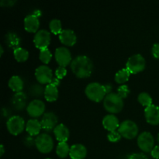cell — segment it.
<instances>
[{"label":"cell","mask_w":159,"mask_h":159,"mask_svg":"<svg viewBox=\"0 0 159 159\" xmlns=\"http://www.w3.org/2000/svg\"><path fill=\"white\" fill-rule=\"evenodd\" d=\"M8 85L12 92H15L16 93H20L24 87V82L20 76L13 75L9 79Z\"/></svg>","instance_id":"obj_24"},{"label":"cell","mask_w":159,"mask_h":159,"mask_svg":"<svg viewBox=\"0 0 159 159\" xmlns=\"http://www.w3.org/2000/svg\"><path fill=\"white\" fill-rule=\"evenodd\" d=\"M55 59L61 67H67L72 61L71 51L65 47H59L55 50Z\"/></svg>","instance_id":"obj_11"},{"label":"cell","mask_w":159,"mask_h":159,"mask_svg":"<svg viewBox=\"0 0 159 159\" xmlns=\"http://www.w3.org/2000/svg\"><path fill=\"white\" fill-rule=\"evenodd\" d=\"M5 41H6V45L9 47V48L13 49V51L16 48H20V44H21V39L20 37L17 35L16 33L8 32L5 36Z\"/></svg>","instance_id":"obj_22"},{"label":"cell","mask_w":159,"mask_h":159,"mask_svg":"<svg viewBox=\"0 0 159 159\" xmlns=\"http://www.w3.org/2000/svg\"><path fill=\"white\" fill-rule=\"evenodd\" d=\"M42 127L40 121L37 119H30L26 124V131L30 136H38L41 130Z\"/></svg>","instance_id":"obj_21"},{"label":"cell","mask_w":159,"mask_h":159,"mask_svg":"<svg viewBox=\"0 0 159 159\" xmlns=\"http://www.w3.org/2000/svg\"><path fill=\"white\" fill-rule=\"evenodd\" d=\"M121 138H122V136H121V134L118 130L109 132V134H107V139H108L109 141L112 143L118 142L121 139Z\"/></svg>","instance_id":"obj_33"},{"label":"cell","mask_w":159,"mask_h":159,"mask_svg":"<svg viewBox=\"0 0 159 159\" xmlns=\"http://www.w3.org/2000/svg\"><path fill=\"white\" fill-rule=\"evenodd\" d=\"M152 55L155 58L159 59V43H155L152 48Z\"/></svg>","instance_id":"obj_38"},{"label":"cell","mask_w":159,"mask_h":159,"mask_svg":"<svg viewBox=\"0 0 159 159\" xmlns=\"http://www.w3.org/2000/svg\"><path fill=\"white\" fill-rule=\"evenodd\" d=\"M60 83H61L60 79H57V78H56V77L54 78V79H52V81H51V84H52V85H55V86H57V87L59 86Z\"/></svg>","instance_id":"obj_41"},{"label":"cell","mask_w":159,"mask_h":159,"mask_svg":"<svg viewBox=\"0 0 159 159\" xmlns=\"http://www.w3.org/2000/svg\"><path fill=\"white\" fill-rule=\"evenodd\" d=\"M0 51H1V56H2L3 54V52H4V49H3V47L2 46V45L0 46Z\"/></svg>","instance_id":"obj_44"},{"label":"cell","mask_w":159,"mask_h":159,"mask_svg":"<svg viewBox=\"0 0 159 159\" xmlns=\"http://www.w3.org/2000/svg\"><path fill=\"white\" fill-rule=\"evenodd\" d=\"M118 131L123 138L131 140L138 136L139 130L136 123L130 120H126L120 124Z\"/></svg>","instance_id":"obj_5"},{"label":"cell","mask_w":159,"mask_h":159,"mask_svg":"<svg viewBox=\"0 0 159 159\" xmlns=\"http://www.w3.org/2000/svg\"><path fill=\"white\" fill-rule=\"evenodd\" d=\"M32 14L33 15L35 16L40 18V16H41V15H42V12H41V11L39 10V9H36V10H34V12H33Z\"/></svg>","instance_id":"obj_42"},{"label":"cell","mask_w":159,"mask_h":159,"mask_svg":"<svg viewBox=\"0 0 159 159\" xmlns=\"http://www.w3.org/2000/svg\"><path fill=\"white\" fill-rule=\"evenodd\" d=\"M54 136L59 142H67L69 138L70 132L68 127L63 124H57L54 130Z\"/></svg>","instance_id":"obj_20"},{"label":"cell","mask_w":159,"mask_h":159,"mask_svg":"<svg viewBox=\"0 0 159 159\" xmlns=\"http://www.w3.org/2000/svg\"><path fill=\"white\" fill-rule=\"evenodd\" d=\"M26 102H27V96L23 92L15 93L11 99V103L16 110H22L27 107Z\"/></svg>","instance_id":"obj_18"},{"label":"cell","mask_w":159,"mask_h":159,"mask_svg":"<svg viewBox=\"0 0 159 159\" xmlns=\"http://www.w3.org/2000/svg\"><path fill=\"white\" fill-rule=\"evenodd\" d=\"M45 159H51V158H45Z\"/></svg>","instance_id":"obj_46"},{"label":"cell","mask_w":159,"mask_h":159,"mask_svg":"<svg viewBox=\"0 0 159 159\" xmlns=\"http://www.w3.org/2000/svg\"><path fill=\"white\" fill-rule=\"evenodd\" d=\"M45 87L43 88L40 84H34L30 89V94L34 97H40L44 95Z\"/></svg>","instance_id":"obj_30"},{"label":"cell","mask_w":159,"mask_h":159,"mask_svg":"<svg viewBox=\"0 0 159 159\" xmlns=\"http://www.w3.org/2000/svg\"><path fill=\"white\" fill-rule=\"evenodd\" d=\"M146 66L145 58L140 54H135L130 56L126 64V68L130 74H138L144 71Z\"/></svg>","instance_id":"obj_4"},{"label":"cell","mask_w":159,"mask_h":159,"mask_svg":"<svg viewBox=\"0 0 159 159\" xmlns=\"http://www.w3.org/2000/svg\"><path fill=\"white\" fill-rule=\"evenodd\" d=\"M35 146L40 153L48 154L54 148V140L48 134H40L36 138Z\"/></svg>","instance_id":"obj_6"},{"label":"cell","mask_w":159,"mask_h":159,"mask_svg":"<svg viewBox=\"0 0 159 159\" xmlns=\"http://www.w3.org/2000/svg\"><path fill=\"white\" fill-rule=\"evenodd\" d=\"M130 93V90L129 89L128 85H121L120 86L118 87L117 89V94L122 98L123 99H126L129 96Z\"/></svg>","instance_id":"obj_32"},{"label":"cell","mask_w":159,"mask_h":159,"mask_svg":"<svg viewBox=\"0 0 159 159\" xmlns=\"http://www.w3.org/2000/svg\"><path fill=\"white\" fill-rule=\"evenodd\" d=\"M87 155V149L83 144H73L70 148L69 156L71 159H84Z\"/></svg>","instance_id":"obj_19"},{"label":"cell","mask_w":159,"mask_h":159,"mask_svg":"<svg viewBox=\"0 0 159 159\" xmlns=\"http://www.w3.org/2000/svg\"><path fill=\"white\" fill-rule=\"evenodd\" d=\"M124 106V99L117 93H111L107 94L103 99L104 108L110 114H115L121 112Z\"/></svg>","instance_id":"obj_2"},{"label":"cell","mask_w":159,"mask_h":159,"mask_svg":"<svg viewBox=\"0 0 159 159\" xmlns=\"http://www.w3.org/2000/svg\"><path fill=\"white\" fill-rule=\"evenodd\" d=\"M144 117L146 121L151 125L159 124V107L152 104L144 109Z\"/></svg>","instance_id":"obj_14"},{"label":"cell","mask_w":159,"mask_h":159,"mask_svg":"<svg viewBox=\"0 0 159 159\" xmlns=\"http://www.w3.org/2000/svg\"><path fill=\"white\" fill-rule=\"evenodd\" d=\"M5 153V148H4V146L3 144H1L0 146V156H2Z\"/></svg>","instance_id":"obj_43"},{"label":"cell","mask_w":159,"mask_h":159,"mask_svg":"<svg viewBox=\"0 0 159 159\" xmlns=\"http://www.w3.org/2000/svg\"><path fill=\"white\" fill-rule=\"evenodd\" d=\"M51 33L47 30H40L34 37V45L40 50L47 49L51 43Z\"/></svg>","instance_id":"obj_9"},{"label":"cell","mask_w":159,"mask_h":159,"mask_svg":"<svg viewBox=\"0 0 159 159\" xmlns=\"http://www.w3.org/2000/svg\"><path fill=\"white\" fill-rule=\"evenodd\" d=\"M157 141H158V143L159 144V134H158V136H157Z\"/></svg>","instance_id":"obj_45"},{"label":"cell","mask_w":159,"mask_h":159,"mask_svg":"<svg viewBox=\"0 0 159 159\" xmlns=\"http://www.w3.org/2000/svg\"><path fill=\"white\" fill-rule=\"evenodd\" d=\"M120 122L118 118L113 114L106 115L102 119V126L109 132L116 130L120 127Z\"/></svg>","instance_id":"obj_17"},{"label":"cell","mask_w":159,"mask_h":159,"mask_svg":"<svg viewBox=\"0 0 159 159\" xmlns=\"http://www.w3.org/2000/svg\"><path fill=\"white\" fill-rule=\"evenodd\" d=\"M152 154V156L155 159H159V144L158 145L155 146V148H153V150L151 152Z\"/></svg>","instance_id":"obj_39"},{"label":"cell","mask_w":159,"mask_h":159,"mask_svg":"<svg viewBox=\"0 0 159 159\" xmlns=\"http://www.w3.org/2000/svg\"><path fill=\"white\" fill-rule=\"evenodd\" d=\"M13 55L18 62H25L29 57V52L26 49L20 47L14 50Z\"/></svg>","instance_id":"obj_27"},{"label":"cell","mask_w":159,"mask_h":159,"mask_svg":"<svg viewBox=\"0 0 159 159\" xmlns=\"http://www.w3.org/2000/svg\"><path fill=\"white\" fill-rule=\"evenodd\" d=\"M45 104L40 99H34L26 107V112L33 118L40 117L44 114Z\"/></svg>","instance_id":"obj_12"},{"label":"cell","mask_w":159,"mask_h":159,"mask_svg":"<svg viewBox=\"0 0 159 159\" xmlns=\"http://www.w3.org/2000/svg\"><path fill=\"white\" fill-rule=\"evenodd\" d=\"M16 2V0H2L0 2V5L2 7H11L13 6Z\"/></svg>","instance_id":"obj_36"},{"label":"cell","mask_w":159,"mask_h":159,"mask_svg":"<svg viewBox=\"0 0 159 159\" xmlns=\"http://www.w3.org/2000/svg\"><path fill=\"white\" fill-rule=\"evenodd\" d=\"M138 101L143 106V107H150L152 105V98L148 93L143 92L141 93L138 96Z\"/></svg>","instance_id":"obj_29"},{"label":"cell","mask_w":159,"mask_h":159,"mask_svg":"<svg viewBox=\"0 0 159 159\" xmlns=\"http://www.w3.org/2000/svg\"><path fill=\"white\" fill-rule=\"evenodd\" d=\"M39 58L43 64L48 65V63H50L51 59H52V54H51V52L48 48L40 50V54H39Z\"/></svg>","instance_id":"obj_31"},{"label":"cell","mask_w":159,"mask_h":159,"mask_svg":"<svg viewBox=\"0 0 159 159\" xmlns=\"http://www.w3.org/2000/svg\"><path fill=\"white\" fill-rule=\"evenodd\" d=\"M59 96L58 89L57 86L52 85V84H48L46 85L44 90V96L45 99L48 102H54L57 99Z\"/></svg>","instance_id":"obj_23"},{"label":"cell","mask_w":159,"mask_h":159,"mask_svg":"<svg viewBox=\"0 0 159 159\" xmlns=\"http://www.w3.org/2000/svg\"><path fill=\"white\" fill-rule=\"evenodd\" d=\"M130 75L131 74L127 68H122L120 71H118L115 75V81L118 84L124 85V83L129 80Z\"/></svg>","instance_id":"obj_26"},{"label":"cell","mask_w":159,"mask_h":159,"mask_svg":"<svg viewBox=\"0 0 159 159\" xmlns=\"http://www.w3.org/2000/svg\"><path fill=\"white\" fill-rule=\"evenodd\" d=\"M59 40L64 45L72 47L77 42V36L71 29H65L59 34Z\"/></svg>","instance_id":"obj_15"},{"label":"cell","mask_w":159,"mask_h":159,"mask_svg":"<svg viewBox=\"0 0 159 159\" xmlns=\"http://www.w3.org/2000/svg\"><path fill=\"white\" fill-rule=\"evenodd\" d=\"M104 87H105L106 92H107V94H110V93H112V90H113V85L111 84H106L104 85Z\"/></svg>","instance_id":"obj_40"},{"label":"cell","mask_w":159,"mask_h":159,"mask_svg":"<svg viewBox=\"0 0 159 159\" xmlns=\"http://www.w3.org/2000/svg\"><path fill=\"white\" fill-rule=\"evenodd\" d=\"M70 148L67 142H59L56 147V154L59 158H65L69 155Z\"/></svg>","instance_id":"obj_25"},{"label":"cell","mask_w":159,"mask_h":159,"mask_svg":"<svg viewBox=\"0 0 159 159\" xmlns=\"http://www.w3.org/2000/svg\"><path fill=\"white\" fill-rule=\"evenodd\" d=\"M35 141L36 138H34L33 136H30V135L28 134L27 136H26L23 138V144L26 147H33L34 145H35Z\"/></svg>","instance_id":"obj_35"},{"label":"cell","mask_w":159,"mask_h":159,"mask_svg":"<svg viewBox=\"0 0 159 159\" xmlns=\"http://www.w3.org/2000/svg\"><path fill=\"white\" fill-rule=\"evenodd\" d=\"M85 93L89 99L96 102L103 100L107 95L104 85L99 82H91L88 84L85 87Z\"/></svg>","instance_id":"obj_3"},{"label":"cell","mask_w":159,"mask_h":159,"mask_svg":"<svg viewBox=\"0 0 159 159\" xmlns=\"http://www.w3.org/2000/svg\"><path fill=\"white\" fill-rule=\"evenodd\" d=\"M128 159H148V158L143 153H133L129 156Z\"/></svg>","instance_id":"obj_37"},{"label":"cell","mask_w":159,"mask_h":159,"mask_svg":"<svg viewBox=\"0 0 159 159\" xmlns=\"http://www.w3.org/2000/svg\"><path fill=\"white\" fill-rule=\"evenodd\" d=\"M49 28L50 30L54 35L60 34L63 30H62V24L61 22L58 19H53L50 21L49 23Z\"/></svg>","instance_id":"obj_28"},{"label":"cell","mask_w":159,"mask_h":159,"mask_svg":"<svg viewBox=\"0 0 159 159\" xmlns=\"http://www.w3.org/2000/svg\"><path fill=\"white\" fill-rule=\"evenodd\" d=\"M58 119L55 113L53 112H47L42 116L40 124L42 129L46 132L54 131V128L57 126Z\"/></svg>","instance_id":"obj_13"},{"label":"cell","mask_w":159,"mask_h":159,"mask_svg":"<svg viewBox=\"0 0 159 159\" xmlns=\"http://www.w3.org/2000/svg\"><path fill=\"white\" fill-rule=\"evenodd\" d=\"M40 27V20L38 17L33 14H29L24 19V29L29 33H37Z\"/></svg>","instance_id":"obj_16"},{"label":"cell","mask_w":159,"mask_h":159,"mask_svg":"<svg viewBox=\"0 0 159 159\" xmlns=\"http://www.w3.org/2000/svg\"><path fill=\"white\" fill-rule=\"evenodd\" d=\"M35 77L37 82L41 85H48L51 82L53 77V71L47 65H40L35 70Z\"/></svg>","instance_id":"obj_10"},{"label":"cell","mask_w":159,"mask_h":159,"mask_svg":"<svg viewBox=\"0 0 159 159\" xmlns=\"http://www.w3.org/2000/svg\"><path fill=\"white\" fill-rule=\"evenodd\" d=\"M138 145L142 152L148 153L152 152L155 148V138L150 132L144 131L138 137Z\"/></svg>","instance_id":"obj_8"},{"label":"cell","mask_w":159,"mask_h":159,"mask_svg":"<svg viewBox=\"0 0 159 159\" xmlns=\"http://www.w3.org/2000/svg\"><path fill=\"white\" fill-rule=\"evenodd\" d=\"M71 69L76 77L86 79L93 73V63L88 56L79 55L71 61Z\"/></svg>","instance_id":"obj_1"},{"label":"cell","mask_w":159,"mask_h":159,"mask_svg":"<svg viewBox=\"0 0 159 159\" xmlns=\"http://www.w3.org/2000/svg\"><path fill=\"white\" fill-rule=\"evenodd\" d=\"M67 75V69L65 67L59 66L57 69L55 70V75L56 78L58 79H62L66 76Z\"/></svg>","instance_id":"obj_34"},{"label":"cell","mask_w":159,"mask_h":159,"mask_svg":"<svg viewBox=\"0 0 159 159\" xmlns=\"http://www.w3.org/2000/svg\"><path fill=\"white\" fill-rule=\"evenodd\" d=\"M6 128L8 131L14 136L20 134L26 128L25 120L20 116H12L8 119L6 122Z\"/></svg>","instance_id":"obj_7"}]
</instances>
